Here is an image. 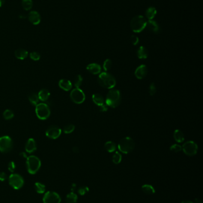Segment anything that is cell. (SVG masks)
<instances>
[{
    "label": "cell",
    "instance_id": "obj_1",
    "mask_svg": "<svg viewBox=\"0 0 203 203\" xmlns=\"http://www.w3.org/2000/svg\"><path fill=\"white\" fill-rule=\"evenodd\" d=\"M98 83L103 88L112 89L115 87L116 80L112 74L107 72H103L100 73L98 76Z\"/></svg>",
    "mask_w": 203,
    "mask_h": 203
},
{
    "label": "cell",
    "instance_id": "obj_2",
    "mask_svg": "<svg viewBox=\"0 0 203 203\" xmlns=\"http://www.w3.org/2000/svg\"><path fill=\"white\" fill-rule=\"evenodd\" d=\"M121 100L122 97L120 91L117 89H112L107 94L106 104L109 107L115 108L120 105Z\"/></svg>",
    "mask_w": 203,
    "mask_h": 203
},
{
    "label": "cell",
    "instance_id": "obj_3",
    "mask_svg": "<svg viewBox=\"0 0 203 203\" xmlns=\"http://www.w3.org/2000/svg\"><path fill=\"white\" fill-rule=\"evenodd\" d=\"M41 166L40 159L35 156H28L26 159V167L28 172L31 175L36 174Z\"/></svg>",
    "mask_w": 203,
    "mask_h": 203
},
{
    "label": "cell",
    "instance_id": "obj_4",
    "mask_svg": "<svg viewBox=\"0 0 203 203\" xmlns=\"http://www.w3.org/2000/svg\"><path fill=\"white\" fill-rule=\"evenodd\" d=\"M135 147L134 140L131 137H125L122 138L119 144L118 148L120 151L124 154H128L132 152Z\"/></svg>",
    "mask_w": 203,
    "mask_h": 203
},
{
    "label": "cell",
    "instance_id": "obj_5",
    "mask_svg": "<svg viewBox=\"0 0 203 203\" xmlns=\"http://www.w3.org/2000/svg\"><path fill=\"white\" fill-rule=\"evenodd\" d=\"M35 112L39 119L41 120H45L50 116L51 111L47 104L40 103L36 105Z\"/></svg>",
    "mask_w": 203,
    "mask_h": 203
},
{
    "label": "cell",
    "instance_id": "obj_6",
    "mask_svg": "<svg viewBox=\"0 0 203 203\" xmlns=\"http://www.w3.org/2000/svg\"><path fill=\"white\" fill-rule=\"evenodd\" d=\"M146 21L142 16L134 17L131 21V27L135 33L142 32L146 27Z\"/></svg>",
    "mask_w": 203,
    "mask_h": 203
},
{
    "label": "cell",
    "instance_id": "obj_7",
    "mask_svg": "<svg viewBox=\"0 0 203 203\" xmlns=\"http://www.w3.org/2000/svg\"><path fill=\"white\" fill-rule=\"evenodd\" d=\"M8 183L13 189L17 190L23 187L24 179L19 174L13 173L8 178Z\"/></svg>",
    "mask_w": 203,
    "mask_h": 203
},
{
    "label": "cell",
    "instance_id": "obj_8",
    "mask_svg": "<svg viewBox=\"0 0 203 203\" xmlns=\"http://www.w3.org/2000/svg\"><path fill=\"white\" fill-rule=\"evenodd\" d=\"M13 147V142L11 137L5 135L0 137V151L8 153Z\"/></svg>",
    "mask_w": 203,
    "mask_h": 203
},
{
    "label": "cell",
    "instance_id": "obj_9",
    "mask_svg": "<svg viewBox=\"0 0 203 203\" xmlns=\"http://www.w3.org/2000/svg\"><path fill=\"white\" fill-rule=\"evenodd\" d=\"M184 153L188 156L196 155L198 151V145L193 141H188L184 144L182 147Z\"/></svg>",
    "mask_w": 203,
    "mask_h": 203
},
{
    "label": "cell",
    "instance_id": "obj_10",
    "mask_svg": "<svg viewBox=\"0 0 203 203\" xmlns=\"http://www.w3.org/2000/svg\"><path fill=\"white\" fill-rule=\"evenodd\" d=\"M70 97L72 102L76 104L82 103L85 100V94L79 88H75L70 93Z\"/></svg>",
    "mask_w": 203,
    "mask_h": 203
},
{
    "label": "cell",
    "instance_id": "obj_11",
    "mask_svg": "<svg viewBox=\"0 0 203 203\" xmlns=\"http://www.w3.org/2000/svg\"><path fill=\"white\" fill-rule=\"evenodd\" d=\"M42 200L44 203H60L61 197L56 192L48 191L44 194Z\"/></svg>",
    "mask_w": 203,
    "mask_h": 203
},
{
    "label": "cell",
    "instance_id": "obj_12",
    "mask_svg": "<svg viewBox=\"0 0 203 203\" xmlns=\"http://www.w3.org/2000/svg\"><path fill=\"white\" fill-rule=\"evenodd\" d=\"M62 134V130L56 125H51L49 127L45 132V135L49 138L55 140L58 138Z\"/></svg>",
    "mask_w": 203,
    "mask_h": 203
},
{
    "label": "cell",
    "instance_id": "obj_13",
    "mask_svg": "<svg viewBox=\"0 0 203 203\" xmlns=\"http://www.w3.org/2000/svg\"><path fill=\"white\" fill-rule=\"evenodd\" d=\"M28 20L33 25H38L41 23V17L39 13L36 11H32L28 15Z\"/></svg>",
    "mask_w": 203,
    "mask_h": 203
},
{
    "label": "cell",
    "instance_id": "obj_14",
    "mask_svg": "<svg viewBox=\"0 0 203 203\" xmlns=\"http://www.w3.org/2000/svg\"><path fill=\"white\" fill-rule=\"evenodd\" d=\"M147 73H148L147 67L145 65H141L136 69L135 75L138 79L141 80L146 76Z\"/></svg>",
    "mask_w": 203,
    "mask_h": 203
},
{
    "label": "cell",
    "instance_id": "obj_15",
    "mask_svg": "<svg viewBox=\"0 0 203 203\" xmlns=\"http://www.w3.org/2000/svg\"><path fill=\"white\" fill-rule=\"evenodd\" d=\"M37 148L36 142L33 138H29L25 145V150L28 153H32Z\"/></svg>",
    "mask_w": 203,
    "mask_h": 203
},
{
    "label": "cell",
    "instance_id": "obj_16",
    "mask_svg": "<svg viewBox=\"0 0 203 203\" xmlns=\"http://www.w3.org/2000/svg\"><path fill=\"white\" fill-rule=\"evenodd\" d=\"M86 69L92 74H100L101 71V66L97 63H92L87 66Z\"/></svg>",
    "mask_w": 203,
    "mask_h": 203
},
{
    "label": "cell",
    "instance_id": "obj_17",
    "mask_svg": "<svg viewBox=\"0 0 203 203\" xmlns=\"http://www.w3.org/2000/svg\"><path fill=\"white\" fill-rule=\"evenodd\" d=\"M146 27L149 30L154 33H158L160 30V28L157 23L155 21L149 20L146 21Z\"/></svg>",
    "mask_w": 203,
    "mask_h": 203
},
{
    "label": "cell",
    "instance_id": "obj_18",
    "mask_svg": "<svg viewBox=\"0 0 203 203\" xmlns=\"http://www.w3.org/2000/svg\"><path fill=\"white\" fill-rule=\"evenodd\" d=\"M59 87L65 91H69L72 88V84L68 79H62L59 82Z\"/></svg>",
    "mask_w": 203,
    "mask_h": 203
},
{
    "label": "cell",
    "instance_id": "obj_19",
    "mask_svg": "<svg viewBox=\"0 0 203 203\" xmlns=\"http://www.w3.org/2000/svg\"><path fill=\"white\" fill-rule=\"evenodd\" d=\"M16 57L20 60H23L26 59L28 56V52L23 48L17 49L14 52Z\"/></svg>",
    "mask_w": 203,
    "mask_h": 203
},
{
    "label": "cell",
    "instance_id": "obj_20",
    "mask_svg": "<svg viewBox=\"0 0 203 203\" xmlns=\"http://www.w3.org/2000/svg\"><path fill=\"white\" fill-rule=\"evenodd\" d=\"M39 99L42 102H46L50 96V92L46 89H43L39 91L38 94Z\"/></svg>",
    "mask_w": 203,
    "mask_h": 203
},
{
    "label": "cell",
    "instance_id": "obj_21",
    "mask_svg": "<svg viewBox=\"0 0 203 203\" xmlns=\"http://www.w3.org/2000/svg\"><path fill=\"white\" fill-rule=\"evenodd\" d=\"M92 99V101L94 102V103L98 106L104 104V99L101 94L95 93L93 94Z\"/></svg>",
    "mask_w": 203,
    "mask_h": 203
},
{
    "label": "cell",
    "instance_id": "obj_22",
    "mask_svg": "<svg viewBox=\"0 0 203 203\" xmlns=\"http://www.w3.org/2000/svg\"><path fill=\"white\" fill-rule=\"evenodd\" d=\"M137 56L139 59H146L148 56V50L144 47H140L137 51Z\"/></svg>",
    "mask_w": 203,
    "mask_h": 203
},
{
    "label": "cell",
    "instance_id": "obj_23",
    "mask_svg": "<svg viewBox=\"0 0 203 203\" xmlns=\"http://www.w3.org/2000/svg\"><path fill=\"white\" fill-rule=\"evenodd\" d=\"M116 148H117V146H116V143L111 141L106 142L104 144L105 150L109 153H112L115 151L116 150Z\"/></svg>",
    "mask_w": 203,
    "mask_h": 203
},
{
    "label": "cell",
    "instance_id": "obj_24",
    "mask_svg": "<svg viewBox=\"0 0 203 203\" xmlns=\"http://www.w3.org/2000/svg\"><path fill=\"white\" fill-rule=\"evenodd\" d=\"M173 137L178 142H182L185 140V137L183 133L179 130H176L173 133Z\"/></svg>",
    "mask_w": 203,
    "mask_h": 203
},
{
    "label": "cell",
    "instance_id": "obj_25",
    "mask_svg": "<svg viewBox=\"0 0 203 203\" xmlns=\"http://www.w3.org/2000/svg\"><path fill=\"white\" fill-rule=\"evenodd\" d=\"M28 99L29 102H30V103L32 105H36L37 104H38V102L39 100V97H38V94H36L35 92H32L29 94L28 96Z\"/></svg>",
    "mask_w": 203,
    "mask_h": 203
},
{
    "label": "cell",
    "instance_id": "obj_26",
    "mask_svg": "<svg viewBox=\"0 0 203 203\" xmlns=\"http://www.w3.org/2000/svg\"><path fill=\"white\" fill-rule=\"evenodd\" d=\"M156 13H157V10L155 8L153 7H149L145 11L146 17L149 20H152L154 17V16L156 15Z\"/></svg>",
    "mask_w": 203,
    "mask_h": 203
},
{
    "label": "cell",
    "instance_id": "obj_27",
    "mask_svg": "<svg viewBox=\"0 0 203 203\" xmlns=\"http://www.w3.org/2000/svg\"><path fill=\"white\" fill-rule=\"evenodd\" d=\"M142 191L146 194H152L155 193V190L154 188V187L152 186H151V185H148V184H145L142 187Z\"/></svg>",
    "mask_w": 203,
    "mask_h": 203
},
{
    "label": "cell",
    "instance_id": "obj_28",
    "mask_svg": "<svg viewBox=\"0 0 203 203\" xmlns=\"http://www.w3.org/2000/svg\"><path fill=\"white\" fill-rule=\"evenodd\" d=\"M35 190L38 194H44L45 191L46 187L44 184L41 182H36L35 184Z\"/></svg>",
    "mask_w": 203,
    "mask_h": 203
},
{
    "label": "cell",
    "instance_id": "obj_29",
    "mask_svg": "<svg viewBox=\"0 0 203 203\" xmlns=\"http://www.w3.org/2000/svg\"><path fill=\"white\" fill-rule=\"evenodd\" d=\"M77 201V195L71 192L70 193L68 194L66 198V203H76Z\"/></svg>",
    "mask_w": 203,
    "mask_h": 203
},
{
    "label": "cell",
    "instance_id": "obj_30",
    "mask_svg": "<svg viewBox=\"0 0 203 203\" xmlns=\"http://www.w3.org/2000/svg\"><path fill=\"white\" fill-rule=\"evenodd\" d=\"M22 5L25 10H30L33 7V1L32 0H22Z\"/></svg>",
    "mask_w": 203,
    "mask_h": 203
},
{
    "label": "cell",
    "instance_id": "obj_31",
    "mask_svg": "<svg viewBox=\"0 0 203 203\" xmlns=\"http://www.w3.org/2000/svg\"><path fill=\"white\" fill-rule=\"evenodd\" d=\"M122 159V156L121 154L118 151L115 152V153L113 156V159H112L113 162L115 164L117 165V164H119L121 162Z\"/></svg>",
    "mask_w": 203,
    "mask_h": 203
},
{
    "label": "cell",
    "instance_id": "obj_32",
    "mask_svg": "<svg viewBox=\"0 0 203 203\" xmlns=\"http://www.w3.org/2000/svg\"><path fill=\"white\" fill-rule=\"evenodd\" d=\"M14 117V113L10 109H6L3 113V118L5 120H10Z\"/></svg>",
    "mask_w": 203,
    "mask_h": 203
},
{
    "label": "cell",
    "instance_id": "obj_33",
    "mask_svg": "<svg viewBox=\"0 0 203 203\" xmlns=\"http://www.w3.org/2000/svg\"><path fill=\"white\" fill-rule=\"evenodd\" d=\"M83 82V77L81 75H77L74 81V84L76 88H79Z\"/></svg>",
    "mask_w": 203,
    "mask_h": 203
},
{
    "label": "cell",
    "instance_id": "obj_34",
    "mask_svg": "<svg viewBox=\"0 0 203 203\" xmlns=\"http://www.w3.org/2000/svg\"><path fill=\"white\" fill-rule=\"evenodd\" d=\"M112 65H113V63H112V60H110V59H107L104 62L103 69L106 71H108L109 70H110L111 69V68L112 67Z\"/></svg>",
    "mask_w": 203,
    "mask_h": 203
},
{
    "label": "cell",
    "instance_id": "obj_35",
    "mask_svg": "<svg viewBox=\"0 0 203 203\" xmlns=\"http://www.w3.org/2000/svg\"><path fill=\"white\" fill-rule=\"evenodd\" d=\"M75 129V126L73 124H68L66 125L63 128V131L66 134H70L74 131Z\"/></svg>",
    "mask_w": 203,
    "mask_h": 203
},
{
    "label": "cell",
    "instance_id": "obj_36",
    "mask_svg": "<svg viewBox=\"0 0 203 203\" xmlns=\"http://www.w3.org/2000/svg\"><path fill=\"white\" fill-rule=\"evenodd\" d=\"M89 191V189L88 187L86 186H82L80 187L78 190H77V193L80 195V196H84L85 195L86 193H88Z\"/></svg>",
    "mask_w": 203,
    "mask_h": 203
},
{
    "label": "cell",
    "instance_id": "obj_37",
    "mask_svg": "<svg viewBox=\"0 0 203 203\" xmlns=\"http://www.w3.org/2000/svg\"><path fill=\"white\" fill-rule=\"evenodd\" d=\"M157 92V89H156V86L155 85V84L154 83H152L148 88V92L149 95L151 96H154Z\"/></svg>",
    "mask_w": 203,
    "mask_h": 203
},
{
    "label": "cell",
    "instance_id": "obj_38",
    "mask_svg": "<svg viewBox=\"0 0 203 203\" xmlns=\"http://www.w3.org/2000/svg\"><path fill=\"white\" fill-rule=\"evenodd\" d=\"M170 150L173 152H175V153H178V152H180L182 150V146L179 145V144H173L172 145L170 148Z\"/></svg>",
    "mask_w": 203,
    "mask_h": 203
},
{
    "label": "cell",
    "instance_id": "obj_39",
    "mask_svg": "<svg viewBox=\"0 0 203 203\" xmlns=\"http://www.w3.org/2000/svg\"><path fill=\"white\" fill-rule=\"evenodd\" d=\"M30 58L31 60L33 61H38L40 60L41 55L37 52H32L30 54Z\"/></svg>",
    "mask_w": 203,
    "mask_h": 203
},
{
    "label": "cell",
    "instance_id": "obj_40",
    "mask_svg": "<svg viewBox=\"0 0 203 203\" xmlns=\"http://www.w3.org/2000/svg\"><path fill=\"white\" fill-rule=\"evenodd\" d=\"M16 164L14 162H10L8 163V169L10 172H14V171L16 169Z\"/></svg>",
    "mask_w": 203,
    "mask_h": 203
},
{
    "label": "cell",
    "instance_id": "obj_41",
    "mask_svg": "<svg viewBox=\"0 0 203 203\" xmlns=\"http://www.w3.org/2000/svg\"><path fill=\"white\" fill-rule=\"evenodd\" d=\"M131 42L134 45H136L139 42V38L135 35H132L131 36Z\"/></svg>",
    "mask_w": 203,
    "mask_h": 203
},
{
    "label": "cell",
    "instance_id": "obj_42",
    "mask_svg": "<svg viewBox=\"0 0 203 203\" xmlns=\"http://www.w3.org/2000/svg\"><path fill=\"white\" fill-rule=\"evenodd\" d=\"M7 179V174L3 172H0V181H5Z\"/></svg>",
    "mask_w": 203,
    "mask_h": 203
},
{
    "label": "cell",
    "instance_id": "obj_43",
    "mask_svg": "<svg viewBox=\"0 0 203 203\" xmlns=\"http://www.w3.org/2000/svg\"><path fill=\"white\" fill-rule=\"evenodd\" d=\"M99 107H100V111L102 112H106L108 110V106L106 104H104L103 105H101Z\"/></svg>",
    "mask_w": 203,
    "mask_h": 203
},
{
    "label": "cell",
    "instance_id": "obj_44",
    "mask_svg": "<svg viewBox=\"0 0 203 203\" xmlns=\"http://www.w3.org/2000/svg\"><path fill=\"white\" fill-rule=\"evenodd\" d=\"M76 190V185L75 184H73L71 185V192H73Z\"/></svg>",
    "mask_w": 203,
    "mask_h": 203
},
{
    "label": "cell",
    "instance_id": "obj_45",
    "mask_svg": "<svg viewBox=\"0 0 203 203\" xmlns=\"http://www.w3.org/2000/svg\"><path fill=\"white\" fill-rule=\"evenodd\" d=\"M20 156L21 157H22L23 158H25V159H27L28 157V156H27L26 153H25V152H21V153H20Z\"/></svg>",
    "mask_w": 203,
    "mask_h": 203
},
{
    "label": "cell",
    "instance_id": "obj_46",
    "mask_svg": "<svg viewBox=\"0 0 203 203\" xmlns=\"http://www.w3.org/2000/svg\"><path fill=\"white\" fill-rule=\"evenodd\" d=\"M73 151L74 153H77V152L79 151V149H78V148H77V147H73Z\"/></svg>",
    "mask_w": 203,
    "mask_h": 203
},
{
    "label": "cell",
    "instance_id": "obj_47",
    "mask_svg": "<svg viewBox=\"0 0 203 203\" xmlns=\"http://www.w3.org/2000/svg\"><path fill=\"white\" fill-rule=\"evenodd\" d=\"M5 2V0H0V7H1Z\"/></svg>",
    "mask_w": 203,
    "mask_h": 203
},
{
    "label": "cell",
    "instance_id": "obj_48",
    "mask_svg": "<svg viewBox=\"0 0 203 203\" xmlns=\"http://www.w3.org/2000/svg\"><path fill=\"white\" fill-rule=\"evenodd\" d=\"M195 203H203V202H202V200H199V199H196V200H195Z\"/></svg>",
    "mask_w": 203,
    "mask_h": 203
},
{
    "label": "cell",
    "instance_id": "obj_49",
    "mask_svg": "<svg viewBox=\"0 0 203 203\" xmlns=\"http://www.w3.org/2000/svg\"><path fill=\"white\" fill-rule=\"evenodd\" d=\"M181 203H193L191 201H188V200H186V201H183Z\"/></svg>",
    "mask_w": 203,
    "mask_h": 203
}]
</instances>
